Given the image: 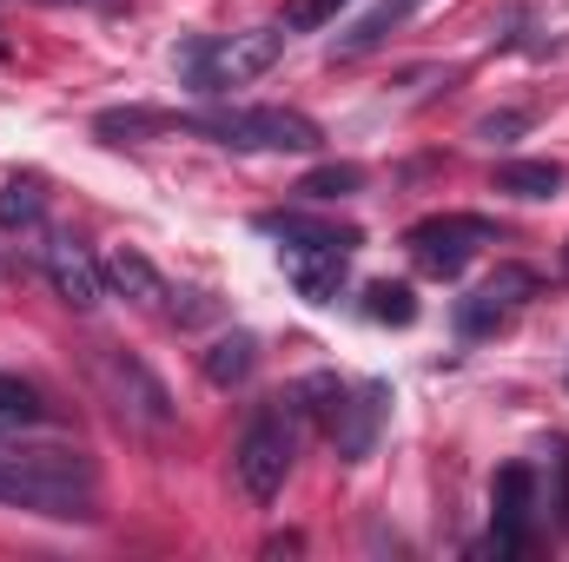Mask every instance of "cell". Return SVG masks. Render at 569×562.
<instances>
[{
  "label": "cell",
  "mask_w": 569,
  "mask_h": 562,
  "mask_svg": "<svg viewBox=\"0 0 569 562\" xmlns=\"http://www.w3.org/2000/svg\"><path fill=\"white\" fill-rule=\"evenodd\" d=\"M385 418H391V384H351L345 391V404L331 411V450H338V463H365L371 450H378V430H385Z\"/></svg>",
  "instance_id": "8"
},
{
  "label": "cell",
  "mask_w": 569,
  "mask_h": 562,
  "mask_svg": "<svg viewBox=\"0 0 569 562\" xmlns=\"http://www.w3.org/2000/svg\"><path fill=\"white\" fill-rule=\"evenodd\" d=\"M0 503L27 510V516H53V523H93L100 496H93V463L80 450H13L0 443Z\"/></svg>",
  "instance_id": "1"
},
{
  "label": "cell",
  "mask_w": 569,
  "mask_h": 562,
  "mask_svg": "<svg viewBox=\"0 0 569 562\" xmlns=\"http://www.w3.org/2000/svg\"><path fill=\"white\" fill-rule=\"evenodd\" d=\"M291 456H298V404L272 398L259 418L246 423V436L232 443V476L252 503H272L291 476Z\"/></svg>",
  "instance_id": "3"
},
{
  "label": "cell",
  "mask_w": 569,
  "mask_h": 562,
  "mask_svg": "<svg viewBox=\"0 0 569 562\" xmlns=\"http://www.w3.org/2000/svg\"><path fill=\"white\" fill-rule=\"evenodd\" d=\"M563 279H569V252H563Z\"/></svg>",
  "instance_id": "24"
},
{
  "label": "cell",
  "mask_w": 569,
  "mask_h": 562,
  "mask_svg": "<svg viewBox=\"0 0 569 562\" xmlns=\"http://www.w3.org/2000/svg\"><path fill=\"white\" fill-rule=\"evenodd\" d=\"M418 7H425V0H378L371 13H358V20L331 40V60H365V53H371V47H385V40H391Z\"/></svg>",
  "instance_id": "12"
},
{
  "label": "cell",
  "mask_w": 569,
  "mask_h": 562,
  "mask_svg": "<svg viewBox=\"0 0 569 562\" xmlns=\"http://www.w3.org/2000/svg\"><path fill=\"white\" fill-rule=\"evenodd\" d=\"M93 133L113 145L127 140H152V133H186V113H166V107H107L93 120Z\"/></svg>",
  "instance_id": "14"
},
{
  "label": "cell",
  "mask_w": 569,
  "mask_h": 562,
  "mask_svg": "<svg viewBox=\"0 0 569 562\" xmlns=\"http://www.w3.org/2000/svg\"><path fill=\"white\" fill-rule=\"evenodd\" d=\"M345 272H351V252L345 245H325V239L284 245V279L298 284L305 304H338L345 298Z\"/></svg>",
  "instance_id": "9"
},
{
  "label": "cell",
  "mask_w": 569,
  "mask_h": 562,
  "mask_svg": "<svg viewBox=\"0 0 569 562\" xmlns=\"http://www.w3.org/2000/svg\"><path fill=\"white\" fill-rule=\"evenodd\" d=\"M199 371H206V384H219V391L252 384V371H259V338H252V331H226V338H212V344L199 351Z\"/></svg>",
  "instance_id": "13"
},
{
  "label": "cell",
  "mask_w": 569,
  "mask_h": 562,
  "mask_svg": "<svg viewBox=\"0 0 569 562\" xmlns=\"http://www.w3.org/2000/svg\"><path fill=\"white\" fill-rule=\"evenodd\" d=\"M40 219H47V185L33 172L0 179V232H33Z\"/></svg>",
  "instance_id": "16"
},
{
  "label": "cell",
  "mask_w": 569,
  "mask_h": 562,
  "mask_svg": "<svg viewBox=\"0 0 569 562\" xmlns=\"http://www.w3.org/2000/svg\"><path fill=\"white\" fill-rule=\"evenodd\" d=\"M563 179H569V172L557 165V159H503L490 185H497V192H510V199H557V192H563Z\"/></svg>",
  "instance_id": "15"
},
{
  "label": "cell",
  "mask_w": 569,
  "mask_h": 562,
  "mask_svg": "<svg viewBox=\"0 0 569 562\" xmlns=\"http://www.w3.org/2000/svg\"><path fill=\"white\" fill-rule=\"evenodd\" d=\"M365 318L371 324H418V291L411 284H398V279H378V284H365Z\"/></svg>",
  "instance_id": "18"
},
{
  "label": "cell",
  "mask_w": 569,
  "mask_h": 562,
  "mask_svg": "<svg viewBox=\"0 0 569 562\" xmlns=\"http://www.w3.org/2000/svg\"><path fill=\"white\" fill-rule=\"evenodd\" d=\"M33 418H40L33 384H20V378H7V371H0V423H33Z\"/></svg>",
  "instance_id": "21"
},
{
  "label": "cell",
  "mask_w": 569,
  "mask_h": 562,
  "mask_svg": "<svg viewBox=\"0 0 569 562\" xmlns=\"http://www.w3.org/2000/svg\"><path fill=\"white\" fill-rule=\"evenodd\" d=\"M530 523H537V470L503 463L497 483H490V550L503 562L530 556Z\"/></svg>",
  "instance_id": "7"
},
{
  "label": "cell",
  "mask_w": 569,
  "mask_h": 562,
  "mask_svg": "<svg viewBox=\"0 0 569 562\" xmlns=\"http://www.w3.org/2000/svg\"><path fill=\"white\" fill-rule=\"evenodd\" d=\"M279 53H284V40L272 27H259V33H232V40H192V47L179 53V73H186L199 93H226V87H246V80L272 73Z\"/></svg>",
  "instance_id": "4"
},
{
  "label": "cell",
  "mask_w": 569,
  "mask_h": 562,
  "mask_svg": "<svg viewBox=\"0 0 569 562\" xmlns=\"http://www.w3.org/2000/svg\"><path fill=\"white\" fill-rule=\"evenodd\" d=\"M338 7H345V0H284L279 33H318L325 20H338Z\"/></svg>",
  "instance_id": "20"
},
{
  "label": "cell",
  "mask_w": 569,
  "mask_h": 562,
  "mask_svg": "<svg viewBox=\"0 0 569 562\" xmlns=\"http://www.w3.org/2000/svg\"><path fill=\"white\" fill-rule=\"evenodd\" d=\"M100 279L113 284L120 298H133L140 311H166V298H172V284H166V272L146 259L140 245H113L107 259H100Z\"/></svg>",
  "instance_id": "11"
},
{
  "label": "cell",
  "mask_w": 569,
  "mask_h": 562,
  "mask_svg": "<svg viewBox=\"0 0 569 562\" xmlns=\"http://www.w3.org/2000/svg\"><path fill=\"white\" fill-rule=\"evenodd\" d=\"M557 530L569 536V443H557Z\"/></svg>",
  "instance_id": "23"
},
{
  "label": "cell",
  "mask_w": 569,
  "mask_h": 562,
  "mask_svg": "<svg viewBox=\"0 0 569 562\" xmlns=\"http://www.w3.org/2000/svg\"><path fill=\"white\" fill-rule=\"evenodd\" d=\"M365 185V165L358 159H331V165H311L305 179H298V199H311V205H338V199H351Z\"/></svg>",
  "instance_id": "17"
},
{
  "label": "cell",
  "mask_w": 569,
  "mask_h": 562,
  "mask_svg": "<svg viewBox=\"0 0 569 562\" xmlns=\"http://www.w3.org/2000/svg\"><path fill=\"white\" fill-rule=\"evenodd\" d=\"M40 265H47V279H53V291L73 304V311H93L100 304V291H107V279H100V265L67 239V232H53L47 245H40Z\"/></svg>",
  "instance_id": "10"
},
{
  "label": "cell",
  "mask_w": 569,
  "mask_h": 562,
  "mask_svg": "<svg viewBox=\"0 0 569 562\" xmlns=\"http://www.w3.org/2000/svg\"><path fill=\"white\" fill-rule=\"evenodd\" d=\"M93 371H100V384H107V398L127 411L133 423H146V430H172V391L146 371L133 351H113V344H100V358H93Z\"/></svg>",
  "instance_id": "6"
},
{
  "label": "cell",
  "mask_w": 569,
  "mask_h": 562,
  "mask_svg": "<svg viewBox=\"0 0 569 562\" xmlns=\"http://www.w3.org/2000/svg\"><path fill=\"white\" fill-rule=\"evenodd\" d=\"M517 133H530V113L523 107H503V113H483L477 120V140H490V145H510Z\"/></svg>",
  "instance_id": "22"
},
{
  "label": "cell",
  "mask_w": 569,
  "mask_h": 562,
  "mask_svg": "<svg viewBox=\"0 0 569 562\" xmlns=\"http://www.w3.org/2000/svg\"><path fill=\"white\" fill-rule=\"evenodd\" d=\"M490 239H497V225L477 219V212H437V219H418V225L405 232L418 272H430V279H457V272L477 259V245H490Z\"/></svg>",
  "instance_id": "5"
},
{
  "label": "cell",
  "mask_w": 569,
  "mask_h": 562,
  "mask_svg": "<svg viewBox=\"0 0 569 562\" xmlns=\"http://www.w3.org/2000/svg\"><path fill=\"white\" fill-rule=\"evenodd\" d=\"M186 133H206L232 152H318L325 133L298 107H219V113H186Z\"/></svg>",
  "instance_id": "2"
},
{
  "label": "cell",
  "mask_w": 569,
  "mask_h": 562,
  "mask_svg": "<svg viewBox=\"0 0 569 562\" xmlns=\"http://www.w3.org/2000/svg\"><path fill=\"white\" fill-rule=\"evenodd\" d=\"M0 279H7V265H0Z\"/></svg>",
  "instance_id": "25"
},
{
  "label": "cell",
  "mask_w": 569,
  "mask_h": 562,
  "mask_svg": "<svg viewBox=\"0 0 569 562\" xmlns=\"http://www.w3.org/2000/svg\"><path fill=\"white\" fill-rule=\"evenodd\" d=\"M291 404H298V418H325L331 423V411L345 404V384H338L331 371H318V378H305V384L291 391Z\"/></svg>",
  "instance_id": "19"
}]
</instances>
